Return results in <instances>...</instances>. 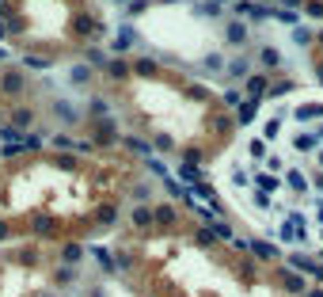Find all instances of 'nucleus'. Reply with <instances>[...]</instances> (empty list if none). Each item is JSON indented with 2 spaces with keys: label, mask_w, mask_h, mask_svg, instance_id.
Masks as SVG:
<instances>
[{
  "label": "nucleus",
  "mask_w": 323,
  "mask_h": 297,
  "mask_svg": "<svg viewBox=\"0 0 323 297\" xmlns=\"http://www.w3.org/2000/svg\"><path fill=\"white\" fill-rule=\"evenodd\" d=\"M183 96H187L190 99V103H209V88H202V84H187V88H183Z\"/></svg>",
  "instance_id": "20"
},
{
  "label": "nucleus",
  "mask_w": 323,
  "mask_h": 297,
  "mask_svg": "<svg viewBox=\"0 0 323 297\" xmlns=\"http://www.w3.org/2000/svg\"><path fill=\"white\" fill-rule=\"evenodd\" d=\"M53 65V57H46V53H27L23 57V69H31V72H46Z\"/></svg>",
  "instance_id": "17"
},
{
  "label": "nucleus",
  "mask_w": 323,
  "mask_h": 297,
  "mask_svg": "<svg viewBox=\"0 0 323 297\" xmlns=\"http://www.w3.org/2000/svg\"><path fill=\"white\" fill-rule=\"evenodd\" d=\"M122 145H126V148H133V153H152V145H145L141 137H122Z\"/></svg>",
  "instance_id": "45"
},
{
  "label": "nucleus",
  "mask_w": 323,
  "mask_h": 297,
  "mask_svg": "<svg viewBox=\"0 0 323 297\" xmlns=\"http://www.w3.org/2000/svg\"><path fill=\"white\" fill-rule=\"evenodd\" d=\"M72 278H76V271H72V267H61V271L53 274V282H57V286H72Z\"/></svg>",
  "instance_id": "43"
},
{
  "label": "nucleus",
  "mask_w": 323,
  "mask_h": 297,
  "mask_svg": "<svg viewBox=\"0 0 323 297\" xmlns=\"http://www.w3.org/2000/svg\"><path fill=\"white\" fill-rule=\"evenodd\" d=\"M4 57H8V53H4V50H0V61H4Z\"/></svg>",
  "instance_id": "57"
},
{
  "label": "nucleus",
  "mask_w": 323,
  "mask_h": 297,
  "mask_svg": "<svg viewBox=\"0 0 323 297\" xmlns=\"http://www.w3.org/2000/svg\"><path fill=\"white\" fill-rule=\"evenodd\" d=\"M224 38H228L232 46H244L247 42V23H244V19H232V23L224 27Z\"/></svg>",
  "instance_id": "12"
},
{
  "label": "nucleus",
  "mask_w": 323,
  "mask_h": 297,
  "mask_svg": "<svg viewBox=\"0 0 323 297\" xmlns=\"http://www.w3.org/2000/svg\"><path fill=\"white\" fill-rule=\"evenodd\" d=\"M133 46H137V31H133L129 23H122L118 35H114V42H111V50H114V53H126V50H133Z\"/></svg>",
  "instance_id": "7"
},
{
  "label": "nucleus",
  "mask_w": 323,
  "mask_h": 297,
  "mask_svg": "<svg viewBox=\"0 0 323 297\" xmlns=\"http://www.w3.org/2000/svg\"><path fill=\"white\" fill-rule=\"evenodd\" d=\"M57 255H61V263H68V267H76V263H80V255H84V244H80V240H65Z\"/></svg>",
  "instance_id": "10"
},
{
  "label": "nucleus",
  "mask_w": 323,
  "mask_h": 297,
  "mask_svg": "<svg viewBox=\"0 0 323 297\" xmlns=\"http://www.w3.org/2000/svg\"><path fill=\"white\" fill-rule=\"evenodd\" d=\"M315 38H319V35H315L312 27H293V42H297V46H312Z\"/></svg>",
  "instance_id": "25"
},
{
  "label": "nucleus",
  "mask_w": 323,
  "mask_h": 297,
  "mask_svg": "<svg viewBox=\"0 0 323 297\" xmlns=\"http://www.w3.org/2000/svg\"><path fill=\"white\" fill-rule=\"evenodd\" d=\"M221 4H224V0H221ZM232 4H236V0H232Z\"/></svg>",
  "instance_id": "62"
},
{
  "label": "nucleus",
  "mask_w": 323,
  "mask_h": 297,
  "mask_svg": "<svg viewBox=\"0 0 323 297\" xmlns=\"http://www.w3.org/2000/svg\"><path fill=\"white\" fill-rule=\"evenodd\" d=\"M259 103H263V99H244V107L236 111V126H251V122H255Z\"/></svg>",
  "instance_id": "11"
},
{
  "label": "nucleus",
  "mask_w": 323,
  "mask_h": 297,
  "mask_svg": "<svg viewBox=\"0 0 323 297\" xmlns=\"http://www.w3.org/2000/svg\"><path fill=\"white\" fill-rule=\"evenodd\" d=\"M145 168H148L152 175H160V179H168V168H164L160 160H152V157H148V160H145Z\"/></svg>",
  "instance_id": "49"
},
{
  "label": "nucleus",
  "mask_w": 323,
  "mask_h": 297,
  "mask_svg": "<svg viewBox=\"0 0 323 297\" xmlns=\"http://www.w3.org/2000/svg\"><path fill=\"white\" fill-rule=\"evenodd\" d=\"M259 61H263L266 69L281 72V65H285V57H281V50H274V46H263V53H259Z\"/></svg>",
  "instance_id": "14"
},
{
  "label": "nucleus",
  "mask_w": 323,
  "mask_h": 297,
  "mask_svg": "<svg viewBox=\"0 0 323 297\" xmlns=\"http://www.w3.org/2000/svg\"><path fill=\"white\" fill-rule=\"evenodd\" d=\"M194 244L198 248H217V233H213V225L198 229V233H194Z\"/></svg>",
  "instance_id": "23"
},
{
  "label": "nucleus",
  "mask_w": 323,
  "mask_h": 297,
  "mask_svg": "<svg viewBox=\"0 0 323 297\" xmlns=\"http://www.w3.org/2000/svg\"><path fill=\"white\" fill-rule=\"evenodd\" d=\"M209 225H213V233H217V240H228V244L236 240V233H232L228 221H209Z\"/></svg>",
  "instance_id": "31"
},
{
  "label": "nucleus",
  "mask_w": 323,
  "mask_h": 297,
  "mask_svg": "<svg viewBox=\"0 0 323 297\" xmlns=\"http://www.w3.org/2000/svg\"><path fill=\"white\" fill-rule=\"evenodd\" d=\"M31 122H34V111H31V107H19V111L12 114V126H31Z\"/></svg>",
  "instance_id": "35"
},
{
  "label": "nucleus",
  "mask_w": 323,
  "mask_h": 297,
  "mask_svg": "<svg viewBox=\"0 0 323 297\" xmlns=\"http://www.w3.org/2000/svg\"><path fill=\"white\" fill-rule=\"evenodd\" d=\"M92 141H95V145H122V133L114 130V122L107 118V122H99V126H95Z\"/></svg>",
  "instance_id": "5"
},
{
  "label": "nucleus",
  "mask_w": 323,
  "mask_h": 297,
  "mask_svg": "<svg viewBox=\"0 0 323 297\" xmlns=\"http://www.w3.org/2000/svg\"><path fill=\"white\" fill-rule=\"evenodd\" d=\"M251 274H255V263L244 259V263H239V278H251Z\"/></svg>",
  "instance_id": "53"
},
{
  "label": "nucleus",
  "mask_w": 323,
  "mask_h": 297,
  "mask_svg": "<svg viewBox=\"0 0 323 297\" xmlns=\"http://www.w3.org/2000/svg\"><path fill=\"white\" fill-rule=\"evenodd\" d=\"M53 168H61V172H76L80 160H76V157H68V153H61V157L53 160Z\"/></svg>",
  "instance_id": "36"
},
{
  "label": "nucleus",
  "mask_w": 323,
  "mask_h": 297,
  "mask_svg": "<svg viewBox=\"0 0 323 297\" xmlns=\"http://www.w3.org/2000/svg\"><path fill=\"white\" fill-rule=\"evenodd\" d=\"M274 19H281V23H289V27H300L297 23V12H278V8H274Z\"/></svg>",
  "instance_id": "50"
},
{
  "label": "nucleus",
  "mask_w": 323,
  "mask_h": 297,
  "mask_svg": "<svg viewBox=\"0 0 323 297\" xmlns=\"http://www.w3.org/2000/svg\"><path fill=\"white\" fill-rule=\"evenodd\" d=\"M205 69L202 72H221V69H228V65H224V57H221V53H209V57H205Z\"/></svg>",
  "instance_id": "34"
},
{
  "label": "nucleus",
  "mask_w": 323,
  "mask_h": 297,
  "mask_svg": "<svg viewBox=\"0 0 323 297\" xmlns=\"http://www.w3.org/2000/svg\"><path fill=\"white\" fill-rule=\"evenodd\" d=\"M0 141H12V145H19V141H23V133H19V126L4 122V126H0Z\"/></svg>",
  "instance_id": "32"
},
{
  "label": "nucleus",
  "mask_w": 323,
  "mask_h": 297,
  "mask_svg": "<svg viewBox=\"0 0 323 297\" xmlns=\"http://www.w3.org/2000/svg\"><path fill=\"white\" fill-rule=\"evenodd\" d=\"M92 255H95V263H99L103 271L111 274V271H118V259H111V252L107 248H92Z\"/></svg>",
  "instance_id": "21"
},
{
  "label": "nucleus",
  "mask_w": 323,
  "mask_h": 297,
  "mask_svg": "<svg viewBox=\"0 0 323 297\" xmlns=\"http://www.w3.org/2000/svg\"><path fill=\"white\" fill-rule=\"evenodd\" d=\"M293 92V80H274L270 92H266V99H278V96H289Z\"/></svg>",
  "instance_id": "30"
},
{
  "label": "nucleus",
  "mask_w": 323,
  "mask_h": 297,
  "mask_svg": "<svg viewBox=\"0 0 323 297\" xmlns=\"http://www.w3.org/2000/svg\"><path fill=\"white\" fill-rule=\"evenodd\" d=\"M198 12H202V16H217V19H221V0H202V4H198Z\"/></svg>",
  "instance_id": "38"
},
{
  "label": "nucleus",
  "mask_w": 323,
  "mask_h": 297,
  "mask_svg": "<svg viewBox=\"0 0 323 297\" xmlns=\"http://www.w3.org/2000/svg\"><path fill=\"white\" fill-rule=\"evenodd\" d=\"M23 148H42V133H23Z\"/></svg>",
  "instance_id": "51"
},
{
  "label": "nucleus",
  "mask_w": 323,
  "mask_h": 297,
  "mask_svg": "<svg viewBox=\"0 0 323 297\" xmlns=\"http://www.w3.org/2000/svg\"><path fill=\"white\" fill-rule=\"evenodd\" d=\"M278 286L285 289V293H308V282H304V274L300 271H293V267H278Z\"/></svg>",
  "instance_id": "2"
},
{
  "label": "nucleus",
  "mask_w": 323,
  "mask_h": 297,
  "mask_svg": "<svg viewBox=\"0 0 323 297\" xmlns=\"http://www.w3.org/2000/svg\"><path fill=\"white\" fill-rule=\"evenodd\" d=\"M152 213H156V225H160V229H175L179 225V210L171 206V202H156Z\"/></svg>",
  "instance_id": "6"
},
{
  "label": "nucleus",
  "mask_w": 323,
  "mask_h": 297,
  "mask_svg": "<svg viewBox=\"0 0 323 297\" xmlns=\"http://www.w3.org/2000/svg\"><path fill=\"white\" fill-rule=\"evenodd\" d=\"M319 137H323V126H319Z\"/></svg>",
  "instance_id": "61"
},
{
  "label": "nucleus",
  "mask_w": 323,
  "mask_h": 297,
  "mask_svg": "<svg viewBox=\"0 0 323 297\" xmlns=\"http://www.w3.org/2000/svg\"><path fill=\"white\" fill-rule=\"evenodd\" d=\"M255 183H259V191H281V175H255Z\"/></svg>",
  "instance_id": "29"
},
{
  "label": "nucleus",
  "mask_w": 323,
  "mask_h": 297,
  "mask_svg": "<svg viewBox=\"0 0 323 297\" xmlns=\"http://www.w3.org/2000/svg\"><path fill=\"white\" fill-rule=\"evenodd\" d=\"M152 148H160V153H168V148H175V141H171V133H156V137H152Z\"/></svg>",
  "instance_id": "47"
},
{
  "label": "nucleus",
  "mask_w": 323,
  "mask_h": 297,
  "mask_svg": "<svg viewBox=\"0 0 323 297\" xmlns=\"http://www.w3.org/2000/svg\"><path fill=\"white\" fill-rule=\"evenodd\" d=\"M0 92H4V96H23L27 92V77L19 69H0Z\"/></svg>",
  "instance_id": "3"
},
{
  "label": "nucleus",
  "mask_w": 323,
  "mask_h": 297,
  "mask_svg": "<svg viewBox=\"0 0 323 297\" xmlns=\"http://www.w3.org/2000/svg\"><path fill=\"white\" fill-rule=\"evenodd\" d=\"M0 4H4V8H8V0H0Z\"/></svg>",
  "instance_id": "58"
},
{
  "label": "nucleus",
  "mask_w": 323,
  "mask_h": 297,
  "mask_svg": "<svg viewBox=\"0 0 323 297\" xmlns=\"http://www.w3.org/2000/svg\"><path fill=\"white\" fill-rule=\"evenodd\" d=\"M88 111L107 122V118H111V103H107V96H92V99H88Z\"/></svg>",
  "instance_id": "18"
},
{
  "label": "nucleus",
  "mask_w": 323,
  "mask_h": 297,
  "mask_svg": "<svg viewBox=\"0 0 323 297\" xmlns=\"http://www.w3.org/2000/svg\"><path fill=\"white\" fill-rule=\"evenodd\" d=\"M92 80V65H76L72 69V84H88Z\"/></svg>",
  "instance_id": "44"
},
{
  "label": "nucleus",
  "mask_w": 323,
  "mask_h": 297,
  "mask_svg": "<svg viewBox=\"0 0 323 297\" xmlns=\"http://www.w3.org/2000/svg\"><path fill=\"white\" fill-rule=\"evenodd\" d=\"M285 4H289V8H304V0H285Z\"/></svg>",
  "instance_id": "55"
},
{
  "label": "nucleus",
  "mask_w": 323,
  "mask_h": 297,
  "mask_svg": "<svg viewBox=\"0 0 323 297\" xmlns=\"http://www.w3.org/2000/svg\"><path fill=\"white\" fill-rule=\"evenodd\" d=\"M137 77H160V61H152V57H141V61L133 65Z\"/></svg>",
  "instance_id": "22"
},
{
  "label": "nucleus",
  "mask_w": 323,
  "mask_h": 297,
  "mask_svg": "<svg viewBox=\"0 0 323 297\" xmlns=\"http://www.w3.org/2000/svg\"><path fill=\"white\" fill-rule=\"evenodd\" d=\"M183 160H187V164H202V160H205V153H202L198 145H190V148H183Z\"/></svg>",
  "instance_id": "42"
},
{
  "label": "nucleus",
  "mask_w": 323,
  "mask_h": 297,
  "mask_svg": "<svg viewBox=\"0 0 323 297\" xmlns=\"http://www.w3.org/2000/svg\"><path fill=\"white\" fill-rule=\"evenodd\" d=\"M285 183H289L297 194H304V191H308V179H304L300 172H289V175H285Z\"/></svg>",
  "instance_id": "37"
},
{
  "label": "nucleus",
  "mask_w": 323,
  "mask_h": 297,
  "mask_svg": "<svg viewBox=\"0 0 323 297\" xmlns=\"http://www.w3.org/2000/svg\"><path fill=\"white\" fill-rule=\"evenodd\" d=\"M319 164H323V153H319Z\"/></svg>",
  "instance_id": "60"
},
{
  "label": "nucleus",
  "mask_w": 323,
  "mask_h": 297,
  "mask_svg": "<svg viewBox=\"0 0 323 297\" xmlns=\"http://www.w3.org/2000/svg\"><path fill=\"white\" fill-rule=\"evenodd\" d=\"M53 114H61V118H68V122H76V118H80V114L72 111V103H68V99H65V103H53Z\"/></svg>",
  "instance_id": "39"
},
{
  "label": "nucleus",
  "mask_w": 323,
  "mask_h": 297,
  "mask_svg": "<svg viewBox=\"0 0 323 297\" xmlns=\"http://www.w3.org/2000/svg\"><path fill=\"white\" fill-rule=\"evenodd\" d=\"M247 252L255 255V259H263V263H278L281 259L278 244H270V240H247Z\"/></svg>",
  "instance_id": "4"
},
{
  "label": "nucleus",
  "mask_w": 323,
  "mask_h": 297,
  "mask_svg": "<svg viewBox=\"0 0 323 297\" xmlns=\"http://www.w3.org/2000/svg\"><path fill=\"white\" fill-rule=\"evenodd\" d=\"M221 103L228 107V111H239V107H244V96H239L236 88H228V92H224V96H221Z\"/></svg>",
  "instance_id": "33"
},
{
  "label": "nucleus",
  "mask_w": 323,
  "mask_h": 297,
  "mask_svg": "<svg viewBox=\"0 0 323 297\" xmlns=\"http://www.w3.org/2000/svg\"><path fill=\"white\" fill-rule=\"evenodd\" d=\"M304 16H312V19H323V0H304Z\"/></svg>",
  "instance_id": "40"
},
{
  "label": "nucleus",
  "mask_w": 323,
  "mask_h": 297,
  "mask_svg": "<svg viewBox=\"0 0 323 297\" xmlns=\"http://www.w3.org/2000/svg\"><path fill=\"white\" fill-rule=\"evenodd\" d=\"M179 179H183V183H202L198 164H187V160H183V164H179Z\"/></svg>",
  "instance_id": "24"
},
{
  "label": "nucleus",
  "mask_w": 323,
  "mask_h": 297,
  "mask_svg": "<svg viewBox=\"0 0 323 297\" xmlns=\"http://www.w3.org/2000/svg\"><path fill=\"white\" fill-rule=\"evenodd\" d=\"M148 194H152V187H148V183H137L133 191H129V198H133V202H148Z\"/></svg>",
  "instance_id": "46"
},
{
  "label": "nucleus",
  "mask_w": 323,
  "mask_h": 297,
  "mask_svg": "<svg viewBox=\"0 0 323 297\" xmlns=\"http://www.w3.org/2000/svg\"><path fill=\"white\" fill-rule=\"evenodd\" d=\"M84 65H92V69H99V72H107V65H111V57L103 50H95V46H88L84 50Z\"/></svg>",
  "instance_id": "13"
},
{
  "label": "nucleus",
  "mask_w": 323,
  "mask_h": 297,
  "mask_svg": "<svg viewBox=\"0 0 323 297\" xmlns=\"http://www.w3.org/2000/svg\"><path fill=\"white\" fill-rule=\"evenodd\" d=\"M53 229H57V225H53V217H46V213H38V217L31 221V233L34 236H53Z\"/></svg>",
  "instance_id": "19"
},
{
  "label": "nucleus",
  "mask_w": 323,
  "mask_h": 297,
  "mask_svg": "<svg viewBox=\"0 0 323 297\" xmlns=\"http://www.w3.org/2000/svg\"><path fill=\"white\" fill-rule=\"evenodd\" d=\"M293 145H297L300 153H312V148L319 145V133H297V137H293Z\"/></svg>",
  "instance_id": "26"
},
{
  "label": "nucleus",
  "mask_w": 323,
  "mask_h": 297,
  "mask_svg": "<svg viewBox=\"0 0 323 297\" xmlns=\"http://www.w3.org/2000/svg\"><path fill=\"white\" fill-rule=\"evenodd\" d=\"M171 297H179V293H171Z\"/></svg>",
  "instance_id": "63"
},
{
  "label": "nucleus",
  "mask_w": 323,
  "mask_h": 297,
  "mask_svg": "<svg viewBox=\"0 0 323 297\" xmlns=\"http://www.w3.org/2000/svg\"><path fill=\"white\" fill-rule=\"evenodd\" d=\"M129 72H133V65H129V61H122V57H111V65H107V80L122 84V80H129Z\"/></svg>",
  "instance_id": "9"
},
{
  "label": "nucleus",
  "mask_w": 323,
  "mask_h": 297,
  "mask_svg": "<svg viewBox=\"0 0 323 297\" xmlns=\"http://www.w3.org/2000/svg\"><path fill=\"white\" fill-rule=\"evenodd\" d=\"M76 145V141L68 137V133H53V148H61V153H65V148H72Z\"/></svg>",
  "instance_id": "48"
},
{
  "label": "nucleus",
  "mask_w": 323,
  "mask_h": 297,
  "mask_svg": "<svg viewBox=\"0 0 323 297\" xmlns=\"http://www.w3.org/2000/svg\"><path fill=\"white\" fill-rule=\"evenodd\" d=\"M247 69H251V61H247V57H236V61L228 65V77L232 80H247Z\"/></svg>",
  "instance_id": "28"
},
{
  "label": "nucleus",
  "mask_w": 323,
  "mask_h": 297,
  "mask_svg": "<svg viewBox=\"0 0 323 297\" xmlns=\"http://www.w3.org/2000/svg\"><path fill=\"white\" fill-rule=\"evenodd\" d=\"M278 133H281V114H278V118H270V122L263 126V137H266V141H274Z\"/></svg>",
  "instance_id": "41"
},
{
  "label": "nucleus",
  "mask_w": 323,
  "mask_h": 297,
  "mask_svg": "<svg viewBox=\"0 0 323 297\" xmlns=\"http://www.w3.org/2000/svg\"><path fill=\"white\" fill-rule=\"evenodd\" d=\"M0 202H4V191H0Z\"/></svg>",
  "instance_id": "59"
},
{
  "label": "nucleus",
  "mask_w": 323,
  "mask_h": 297,
  "mask_svg": "<svg viewBox=\"0 0 323 297\" xmlns=\"http://www.w3.org/2000/svg\"><path fill=\"white\" fill-rule=\"evenodd\" d=\"M232 16L247 23V19H270L274 12L266 8V4H259V0H236V4H232Z\"/></svg>",
  "instance_id": "1"
},
{
  "label": "nucleus",
  "mask_w": 323,
  "mask_h": 297,
  "mask_svg": "<svg viewBox=\"0 0 323 297\" xmlns=\"http://www.w3.org/2000/svg\"><path fill=\"white\" fill-rule=\"evenodd\" d=\"M297 118H300V122H308V118H323V107L319 103H300L297 107Z\"/></svg>",
  "instance_id": "27"
},
{
  "label": "nucleus",
  "mask_w": 323,
  "mask_h": 297,
  "mask_svg": "<svg viewBox=\"0 0 323 297\" xmlns=\"http://www.w3.org/2000/svg\"><path fill=\"white\" fill-rule=\"evenodd\" d=\"M315 42H319V46H323V31H319V38H315Z\"/></svg>",
  "instance_id": "56"
},
{
  "label": "nucleus",
  "mask_w": 323,
  "mask_h": 297,
  "mask_svg": "<svg viewBox=\"0 0 323 297\" xmlns=\"http://www.w3.org/2000/svg\"><path fill=\"white\" fill-rule=\"evenodd\" d=\"M148 8V0H129V8H126V16H141V12Z\"/></svg>",
  "instance_id": "52"
},
{
  "label": "nucleus",
  "mask_w": 323,
  "mask_h": 297,
  "mask_svg": "<svg viewBox=\"0 0 323 297\" xmlns=\"http://www.w3.org/2000/svg\"><path fill=\"white\" fill-rule=\"evenodd\" d=\"M8 236H12V229L4 225V221H0V240H8Z\"/></svg>",
  "instance_id": "54"
},
{
  "label": "nucleus",
  "mask_w": 323,
  "mask_h": 297,
  "mask_svg": "<svg viewBox=\"0 0 323 297\" xmlns=\"http://www.w3.org/2000/svg\"><path fill=\"white\" fill-rule=\"evenodd\" d=\"M95 221H99V225H114V221H118V206H114V202H99V206H95Z\"/></svg>",
  "instance_id": "16"
},
{
  "label": "nucleus",
  "mask_w": 323,
  "mask_h": 297,
  "mask_svg": "<svg viewBox=\"0 0 323 297\" xmlns=\"http://www.w3.org/2000/svg\"><path fill=\"white\" fill-rule=\"evenodd\" d=\"M244 84H247V92H251V99H266V92H270V80H266V72H251Z\"/></svg>",
  "instance_id": "8"
},
{
  "label": "nucleus",
  "mask_w": 323,
  "mask_h": 297,
  "mask_svg": "<svg viewBox=\"0 0 323 297\" xmlns=\"http://www.w3.org/2000/svg\"><path fill=\"white\" fill-rule=\"evenodd\" d=\"M129 221H133V229H148V225H156V213L148 210V206H133Z\"/></svg>",
  "instance_id": "15"
}]
</instances>
